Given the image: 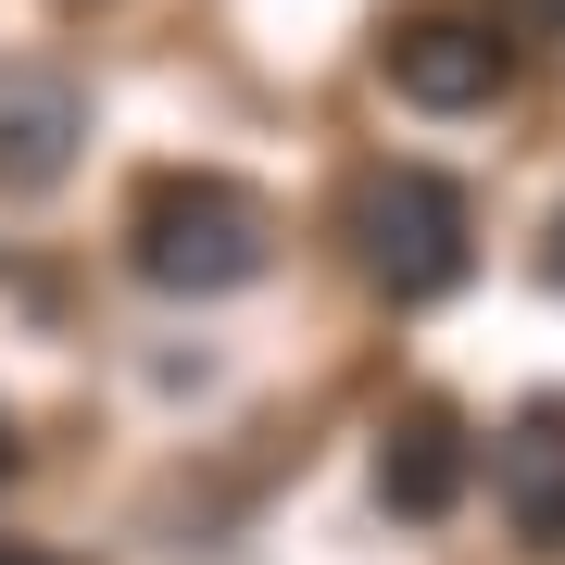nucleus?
<instances>
[{
    "instance_id": "7",
    "label": "nucleus",
    "mask_w": 565,
    "mask_h": 565,
    "mask_svg": "<svg viewBox=\"0 0 565 565\" xmlns=\"http://www.w3.org/2000/svg\"><path fill=\"white\" fill-rule=\"evenodd\" d=\"M0 565H63V553L51 541H0Z\"/></svg>"
},
{
    "instance_id": "6",
    "label": "nucleus",
    "mask_w": 565,
    "mask_h": 565,
    "mask_svg": "<svg viewBox=\"0 0 565 565\" xmlns=\"http://www.w3.org/2000/svg\"><path fill=\"white\" fill-rule=\"evenodd\" d=\"M465 427H452V403H403L377 427V503L403 515V527H440L452 503H465Z\"/></svg>"
},
{
    "instance_id": "3",
    "label": "nucleus",
    "mask_w": 565,
    "mask_h": 565,
    "mask_svg": "<svg viewBox=\"0 0 565 565\" xmlns=\"http://www.w3.org/2000/svg\"><path fill=\"white\" fill-rule=\"evenodd\" d=\"M377 76L403 88L415 114H490L515 88V25L503 13H465V0H427L377 39Z\"/></svg>"
},
{
    "instance_id": "5",
    "label": "nucleus",
    "mask_w": 565,
    "mask_h": 565,
    "mask_svg": "<svg viewBox=\"0 0 565 565\" xmlns=\"http://www.w3.org/2000/svg\"><path fill=\"white\" fill-rule=\"evenodd\" d=\"M490 503L527 553H565V403H515L490 427Z\"/></svg>"
},
{
    "instance_id": "8",
    "label": "nucleus",
    "mask_w": 565,
    "mask_h": 565,
    "mask_svg": "<svg viewBox=\"0 0 565 565\" xmlns=\"http://www.w3.org/2000/svg\"><path fill=\"white\" fill-rule=\"evenodd\" d=\"M541 277H553V289H565V214H553V239H541Z\"/></svg>"
},
{
    "instance_id": "9",
    "label": "nucleus",
    "mask_w": 565,
    "mask_h": 565,
    "mask_svg": "<svg viewBox=\"0 0 565 565\" xmlns=\"http://www.w3.org/2000/svg\"><path fill=\"white\" fill-rule=\"evenodd\" d=\"M0 478H13V415H0Z\"/></svg>"
},
{
    "instance_id": "2",
    "label": "nucleus",
    "mask_w": 565,
    "mask_h": 565,
    "mask_svg": "<svg viewBox=\"0 0 565 565\" xmlns=\"http://www.w3.org/2000/svg\"><path fill=\"white\" fill-rule=\"evenodd\" d=\"M352 264L390 289V302H452L465 264H478V202L427 163H377L352 189Z\"/></svg>"
},
{
    "instance_id": "4",
    "label": "nucleus",
    "mask_w": 565,
    "mask_h": 565,
    "mask_svg": "<svg viewBox=\"0 0 565 565\" xmlns=\"http://www.w3.org/2000/svg\"><path fill=\"white\" fill-rule=\"evenodd\" d=\"M88 151V88L63 63H0V202H51Z\"/></svg>"
},
{
    "instance_id": "1",
    "label": "nucleus",
    "mask_w": 565,
    "mask_h": 565,
    "mask_svg": "<svg viewBox=\"0 0 565 565\" xmlns=\"http://www.w3.org/2000/svg\"><path fill=\"white\" fill-rule=\"evenodd\" d=\"M126 264L163 289V302H226L277 264V214H264L252 177H214V163H163L126 214Z\"/></svg>"
}]
</instances>
